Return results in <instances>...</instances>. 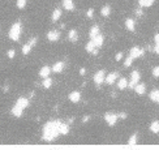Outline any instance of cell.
Segmentation results:
<instances>
[{
  "label": "cell",
  "mask_w": 159,
  "mask_h": 150,
  "mask_svg": "<svg viewBox=\"0 0 159 150\" xmlns=\"http://www.w3.org/2000/svg\"><path fill=\"white\" fill-rule=\"evenodd\" d=\"M59 129H57V120H52V122L46 123L43 127V134L42 139L43 141L51 142L54 140H56L59 137Z\"/></svg>",
  "instance_id": "obj_1"
},
{
  "label": "cell",
  "mask_w": 159,
  "mask_h": 150,
  "mask_svg": "<svg viewBox=\"0 0 159 150\" xmlns=\"http://www.w3.org/2000/svg\"><path fill=\"white\" fill-rule=\"evenodd\" d=\"M21 34H22V25H21L20 21H17V22H14L13 25L11 26V29H9V38H11L13 42H17V41H20Z\"/></svg>",
  "instance_id": "obj_2"
},
{
  "label": "cell",
  "mask_w": 159,
  "mask_h": 150,
  "mask_svg": "<svg viewBox=\"0 0 159 150\" xmlns=\"http://www.w3.org/2000/svg\"><path fill=\"white\" fill-rule=\"evenodd\" d=\"M37 43H38V38L33 37L28 43H26V45H24V47H22V54L24 55L30 54V51L33 50V47H35V46H37Z\"/></svg>",
  "instance_id": "obj_3"
},
{
  "label": "cell",
  "mask_w": 159,
  "mask_h": 150,
  "mask_svg": "<svg viewBox=\"0 0 159 150\" xmlns=\"http://www.w3.org/2000/svg\"><path fill=\"white\" fill-rule=\"evenodd\" d=\"M117 119H119V115H116V114H114V112H106L104 114V120L110 127H114V125L117 123Z\"/></svg>",
  "instance_id": "obj_4"
},
{
  "label": "cell",
  "mask_w": 159,
  "mask_h": 150,
  "mask_svg": "<svg viewBox=\"0 0 159 150\" xmlns=\"http://www.w3.org/2000/svg\"><path fill=\"white\" fill-rule=\"evenodd\" d=\"M104 78H106V72H104V69H100V71H98L97 73L94 74L93 81L95 82V85H102L103 82H104Z\"/></svg>",
  "instance_id": "obj_5"
},
{
  "label": "cell",
  "mask_w": 159,
  "mask_h": 150,
  "mask_svg": "<svg viewBox=\"0 0 159 150\" xmlns=\"http://www.w3.org/2000/svg\"><path fill=\"white\" fill-rule=\"evenodd\" d=\"M141 80V74H139L138 71H133L131 73V82L128 84V86L131 89H134V86L138 84V81Z\"/></svg>",
  "instance_id": "obj_6"
},
{
  "label": "cell",
  "mask_w": 159,
  "mask_h": 150,
  "mask_svg": "<svg viewBox=\"0 0 159 150\" xmlns=\"http://www.w3.org/2000/svg\"><path fill=\"white\" fill-rule=\"evenodd\" d=\"M144 54H145V51H144V48L141 47H137V46H134V47L131 48V51H129V55H131L133 59H138V57L144 56Z\"/></svg>",
  "instance_id": "obj_7"
},
{
  "label": "cell",
  "mask_w": 159,
  "mask_h": 150,
  "mask_svg": "<svg viewBox=\"0 0 159 150\" xmlns=\"http://www.w3.org/2000/svg\"><path fill=\"white\" fill-rule=\"evenodd\" d=\"M85 50L89 52V54H93V55H98V52H99V48L95 46V43L93 42V39H90L88 43H86Z\"/></svg>",
  "instance_id": "obj_8"
},
{
  "label": "cell",
  "mask_w": 159,
  "mask_h": 150,
  "mask_svg": "<svg viewBox=\"0 0 159 150\" xmlns=\"http://www.w3.org/2000/svg\"><path fill=\"white\" fill-rule=\"evenodd\" d=\"M57 129H59V133H60V134H63V136H65V134H68V133H69L68 124L63 123L61 120H57Z\"/></svg>",
  "instance_id": "obj_9"
},
{
  "label": "cell",
  "mask_w": 159,
  "mask_h": 150,
  "mask_svg": "<svg viewBox=\"0 0 159 150\" xmlns=\"http://www.w3.org/2000/svg\"><path fill=\"white\" fill-rule=\"evenodd\" d=\"M64 68H65V64H64V61H56L51 67V71L54 72V73H61V72L64 71Z\"/></svg>",
  "instance_id": "obj_10"
},
{
  "label": "cell",
  "mask_w": 159,
  "mask_h": 150,
  "mask_svg": "<svg viewBox=\"0 0 159 150\" xmlns=\"http://www.w3.org/2000/svg\"><path fill=\"white\" fill-rule=\"evenodd\" d=\"M47 39L50 42H56V41L60 39V33L57 30H50L47 33Z\"/></svg>",
  "instance_id": "obj_11"
},
{
  "label": "cell",
  "mask_w": 159,
  "mask_h": 150,
  "mask_svg": "<svg viewBox=\"0 0 159 150\" xmlns=\"http://www.w3.org/2000/svg\"><path fill=\"white\" fill-rule=\"evenodd\" d=\"M24 110H25V108H22L21 106H18V105L14 103V106L12 107L11 111H12V115H13V116H16V118H21L22 114H24Z\"/></svg>",
  "instance_id": "obj_12"
},
{
  "label": "cell",
  "mask_w": 159,
  "mask_h": 150,
  "mask_svg": "<svg viewBox=\"0 0 159 150\" xmlns=\"http://www.w3.org/2000/svg\"><path fill=\"white\" fill-rule=\"evenodd\" d=\"M117 77H119V74H117L116 72L108 73L107 76H106V78H104V82H106V84H108V85H112V84H114V82L117 80Z\"/></svg>",
  "instance_id": "obj_13"
},
{
  "label": "cell",
  "mask_w": 159,
  "mask_h": 150,
  "mask_svg": "<svg viewBox=\"0 0 159 150\" xmlns=\"http://www.w3.org/2000/svg\"><path fill=\"white\" fill-rule=\"evenodd\" d=\"M69 101H71L72 103H78L80 101H81V93L80 91H77V90H74V91H72L71 94H69Z\"/></svg>",
  "instance_id": "obj_14"
},
{
  "label": "cell",
  "mask_w": 159,
  "mask_h": 150,
  "mask_svg": "<svg viewBox=\"0 0 159 150\" xmlns=\"http://www.w3.org/2000/svg\"><path fill=\"white\" fill-rule=\"evenodd\" d=\"M68 41H69V42H72V43H74V42H77V41H78V33H77L76 29L69 30V33H68Z\"/></svg>",
  "instance_id": "obj_15"
},
{
  "label": "cell",
  "mask_w": 159,
  "mask_h": 150,
  "mask_svg": "<svg viewBox=\"0 0 159 150\" xmlns=\"http://www.w3.org/2000/svg\"><path fill=\"white\" fill-rule=\"evenodd\" d=\"M93 42L95 43V46H97L98 48H100L103 46V43H104V37H103L102 34H98V35H95V37L93 38Z\"/></svg>",
  "instance_id": "obj_16"
},
{
  "label": "cell",
  "mask_w": 159,
  "mask_h": 150,
  "mask_svg": "<svg viewBox=\"0 0 159 150\" xmlns=\"http://www.w3.org/2000/svg\"><path fill=\"white\" fill-rule=\"evenodd\" d=\"M125 28H127V30H129V31L136 30V22H134L133 18H127V20H125Z\"/></svg>",
  "instance_id": "obj_17"
},
{
  "label": "cell",
  "mask_w": 159,
  "mask_h": 150,
  "mask_svg": "<svg viewBox=\"0 0 159 150\" xmlns=\"http://www.w3.org/2000/svg\"><path fill=\"white\" fill-rule=\"evenodd\" d=\"M16 105L21 106L22 108H26V107H29L30 102H29V99H28V98H25V97H20V98H18L17 101H16Z\"/></svg>",
  "instance_id": "obj_18"
},
{
  "label": "cell",
  "mask_w": 159,
  "mask_h": 150,
  "mask_svg": "<svg viewBox=\"0 0 159 150\" xmlns=\"http://www.w3.org/2000/svg\"><path fill=\"white\" fill-rule=\"evenodd\" d=\"M51 72H52V71H51V67H49V65H44V67H42V68H40L39 76L44 78V77H49Z\"/></svg>",
  "instance_id": "obj_19"
},
{
  "label": "cell",
  "mask_w": 159,
  "mask_h": 150,
  "mask_svg": "<svg viewBox=\"0 0 159 150\" xmlns=\"http://www.w3.org/2000/svg\"><path fill=\"white\" fill-rule=\"evenodd\" d=\"M61 5L64 7V9H67V11H73L74 9V1L73 0H63Z\"/></svg>",
  "instance_id": "obj_20"
},
{
  "label": "cell",
  "mask_w": 159,
  "mask_h": 150,
  "mask_svg": "<svg viewBox=\"0 0 159 150\" xmlns=\"http://www.w3.org/2000/svg\"><path fill=\"white\" fill-rule=\"evenodd\" d=\"M134 91H136L138 95L145 94L146 93V85H145V84H137V85L134 86Z\"/></svg>",
  "instance_id": "obj_21"
},
{
  "label": "cell",
  "mask_w": 159,
  "mask_h": 150,
  "mask_svg": "<svg viewBox=\"0 0 159 150\" xmlns=\"http://www.w3.org/2000/svg\"><path fill=\"white\" fill-rule=\"evenodd\" d=\"M117 88H119V90H124V89H127L128 88V80L124 78V77L119 78V81H117Z\"/></svg>",
  "instance_id": "obj_22"
},
{
  "label": "cell",
  "mask_w": 159,
  "mask_h": 150,
  "mask_svg": "<svg viewBox=\"0 0 159 150\" xmlns=\"http://www.w3.org/2000/svg\"><path fill=\"white\" fill-rule=\"evenodd\" d=\"M60 17H61V9L55 8L54 12H52V14H51V20L54 21V22H56V21H59Z\"/></svg>",
  "instance_id": "obj_23"
},
{
  "label": "cell",
  "mask_w": 159,
  "mask_h": 150,
  "mask_svg": "<svg viewBox=\"0 0 159 150\" xmlns=\"http://www.w3.org/2000/svg\"><path fill=\"white\" fill-rule=\"evenodd\" d=\"M150 101L154 103H159V89H155L150 93Z\"/></svg>",
  "instance_id": "obj_24"
},
{
  "label": "cell",
  "mask_w": 159,
  "mask_h": 150,
  "mask_svg": "<svg viewBox=\"0 0 159 150\" xmlns=\"http://www.w3.org/2000/svg\"><path fill=\"white\" fill-rule=\"evenodd\" d=\"M154 1L155 0H138V4L142 8H149V7H151L154 4Z\"/></svg>",
  "instance_id": "obj_25"
},
{
  "label": "cell",
  "mask_w": 159,
  "mask_h": 150,
  "mask_svg": "<svg viewBox=\"0 0 159 150\" xmlns=\"http://www.w3.org/2000/svg\"><path fill=\"white\" fill-rule=\"evenodd\" d=\"M99 34V26L98 25H94V26H91V29H90V31H89V37L93 39L95 35H98Z\"/></svg>",
  "instance_id": "obj_26"
},
{
  "label": "cell",
  "mask_w": 159,
  "mask_h": 150,
  "mask_svg": "<svg viewBox=\"0 0 159 150\" xmlns=\"http://www.w3.org/2000/svg\"><path fill=\"white\" fill-rule=\"evenodd\" d=\"M150 130L155 134H159V120H154L150 124Z\"/></svg>",
  "instance_id": "obj_27"
},
{
  "label": "cell",
  "mask_w": 159,
  "mask_h": 150,
  "mask_svg": "<svg viewBox=\"0 0 159 150\" xmlns=\"http://www.w3.org/2000/svg\"><path fill=\"white\" fill-rule=\"evenodd\" d=\"M42 86L46 89V90L51 89V86H52V78H50V77H44V80H43V82H42Z\"/></svg>",
  "instance_id": "obj_28"
},
{
  "label": "cell",
  "mask_w": 159,
  "mask_h": 150,
  "mask_svg": "<svg viewBox=\"0 0 159 150\" xmlns=\"http://www.w3.org/2000/svg\"><path fill=\"white\" fill-rule=\"evenodd\" d=\"M100 14H102L103 17H108V16L111 14V7L110 5L102 7V9H100Z\"/></svg>",
  "instance_id": "obj_29"
},
{
  "label": "cell",
  "mask_w": 159,
  "mask_h": 150,
  "mask_svg": "<svg viewBox=\"0 0 159 150\" xmlns=\"http://www.w3.org/2000/svg\"><path fill=\"white\" fill-rule=\"evenodd\" d=\"M137 142H138V136H137V133H133V134L129 137L128 144H129V145H136Z\"/></svg>",
  "instance_id": "obj_30"
},
{
  "label": "cell",
  "mask_w": 159,
  "mask_h": 150,
  "mask_svg": "<svg viewBox=\"0 0 159 150\" xmlns=\"http://www.w3.org/2000/svg\"><path fill=\"white\" fill-rule=\"evenodd\" d=\"M26 5H28V0H17L16 1V7L18 9H24Z\"/></svg>",
  "instance_id": "obj_31"
},
{
  "label": "cell",
  "mask_w": 159,
  "mask_h": 150,
  "mask_svg": "<svg viewBox=\"0 0 159 150\" xmlns=\"http://www.w3.org/2000/svg\"><path fill=\"white\" fill-rule=\"evenodd\" d=\"M133 61H134V59L131 56V55H129V56L127 57V59H125V61H124V67H125V68H128V67H131V65H132V63H133Z\"/></svg>",
  "instance_id": "obj_32"
},
{
  "label": "cell",
  "mask_w": 159,
  "mask_h": 150,
  "mask_svg": "<svg viewBox=\"0 0 159 150\" xmlns=\"http://www.w3.org/2000/svg\"><path fill=\"white\" fill-rule=\"evenodd\" d=\"M7 55H8V57H9V59H13V57H14V55H16V51H14L13 48H11V50H9V51L7 52Z\"/></svg>",
  "instance_id": "obj_33"
},
{
  "label": "cell",
  "mask_w": 159,
  "mask_h": 150,
  "mask_svg": "<svg viewBox=\"0 0 159 150\" xmlns=\"http://www.w3.org/2000/svg\"><path fill=\"white\" fill-rule=\"evenodd\" d=\"M151 72H153V76L154 77H159V65H158V67H154Z\"/></svg>",
  "instance_id": "obj_34"
},
{
  "label": "cell",
  "mask_w": 159,
  "mask_h": 150,
  "mask_svg": "<svg viewBox=\"0 0 159 150\" xmlns=\"http://www.w3.org/2000/svg\"><path fill=\"white\" fill-rule=\"evenodd\" d=\"M86 16H88L89 18H93L94 17V8L88 9V12H86Z\"/></svg>",
  "instance_id": "obj_35"
},
{
  "label": "cell",
  "mask_w": 159,
  "mask_h": 150,
  "mask_svg": "<svg viewBox=\"0 0 159 150\" xmlns=\"http://www.w3.org/2000/svg\"><path fill=\"white\" fill-rule=\"evenodd\" d=\"M142 14H144V12H142V7H139V8L136 11V16L137 17H142Z\"/></svg>",
  "instance_id": "obj_36"
},
{
  "label": "cell",
  "mask_w": 159,
  "mask_h": 150,
  "mask_svg": "<svg viewBox=\"0 0 159 150\" xmlns=\"http://www.w3.org/2000/svg\"><path fill=\"white\" fill-rule=\"evenodd\" d=\"M121 59H123V52H117L116 56H115V60H116V61H120Z\"/></svg>",
  "instance_id": "obj_37"
},
{
  "label": "cell",
  "mask_w": 159,
  "mask_h": 150,
  "mask_svg": "<svg viewBox=\"0 0 159 150\" xmlns=\"http://www.w3.org/2000/svg\"><path fill=\"white\" fill-rule=\"evenodd\" d=\"M154 42H155V45H159V33L154 35Z\"/></svg>",
  "instance_id": "obj_38"
},
{
  "label": "cell",
  "mask_w": 159,
  "mask_h": 150,
  "mask_svg": "<svg viewBox=\"0 0 159 150\" xmlns=\"http://www.w3.org/2000/svg\"><path fill=\"white\" fill-rule=\"evenodd\" d=\"M127 116H128V115H127V112H120L119 114V118H120V119H123V120L127 119Z\"/></svg>",
  "instance_id": "obj_39"
},
{
  "label": "cell",
  "mask_w": 159,
  "mask_h": 150,
  "mask_svg": "<svg viewBox=\"0 0 159 150\" xmlns=\"http://www.w3.org/2000/svg\"><path fill=\"white\" fill-rule=\"evenodd\" d=\"M151 51H154L155 54H158V55H159V45H155V46H154V48L151 50Z\"/></svg>",
  "instance_id": "obj_40"
},
{
  "label": "cell",
  "mask_w": 159,
  "mask_h": 150,
  "mask_svg": "<svg viewBox=\"0 0 159 150\" xmlns=\"http://www.w3.org/2000/svg\"><path fill=\"white\" fill-rule=\"evenodd\" d=\"M85 73H86V69L85 68H81V69H80V74H81V76H85Z\"/></svg>",
  "instance_id": "obj_41"
},
{
  "label": "cell",
  "mask_w": 159,
  "mask_h": 150,
  "mask_svg": "<svg viewBox=\"0 0 159 150\" xmlns=\"http://www.w3.org/2000/svg\"><path fill=\"white\" fill-rule=\"evenodd\" d=\"M89 119H90V116H85V118L82 119V123H88Z\"/></svg>",
  "instance_id": "obj_42"
}]
</instances>
